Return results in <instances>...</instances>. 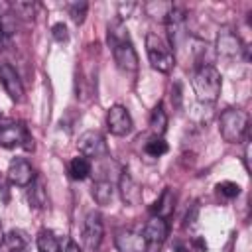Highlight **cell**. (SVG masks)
Segmentation results:
<instances>
[{"label": "cell", "instance_id": "1", "mask_svg": "<svg viewBox=\"0 0 252 252\" xmlns=\"http://www.w3.org/2000/svg\"><path fill=\"white\" fill-rule=\"evenodd\" d=\"M108 43L112 47V55L116 65L122 71H136L138 69V55L130 41L128 30L122 26V22H114L108 26Z\"/></svg>", "mask_w": 252, "mask_h": 252}, {"label": "cell", "instance_id": "2", "mask_svg": "<svg viewBox=\"0 0 252 252\" xmlns=\"http://www.w3.org/2000/svg\"><path fill=\"white\" fill-rule=\"evenodd\" d=\"M220 87H222L220 73L213 65H203L193 77V89L199 102H205V104L215 102L220 94Z\"/></svg>", "mask_w": 252, "mask_h": 252}, {"label": "cell", "instance_id": "3", "mask_svg": "<svg viewBox=\"0 0 252 252\" xmlns=\"http://www.w3.org/2000/svg\"><path fill=\"white\" fill-rule=\"evenodd\" d=\"M219 130L224 142L228 144L242 142L248 130V114L240 108H226L219 118Z\"/></svg>", "mask_w": 252, "mask_h": 252}, {"label": "cell", "instance_id": "4", "mask_svg": "<svg viewBox=\"0 0 252 252\" xmlns=\"http://www.w3.org/2000/svg\"><path fill=\"white\" fill-rule=\"evenodd\" d=\"M146 53H148L150 65L159 73H169L175 65V57H173L171 47L158 33L146 35Z\"/></svg>", "mask_w": 252, "mask_h": 252}, {"label": "cell", "instance_id": "5", "mask_svg": "<svg viewBox=\"0 0 252 252\" xmlns=\"http://www.w3.org/2000/svg\"><path fill=\"white\" fill-rule=\"evenodd\" d=\"M144 252H161V244L167 238V222L165 219L152 217L144 226Z\"/></svg>", "mask_w": 252, "mask_h": 252}, {"label": "cell", "instance_id": "6", "mask_svg": "<svg viewBox=\"0 0 252 252\" xmlns=\"http://www.w3.org/2000/svg\"><path fill=\"white\" fill-rule=\"evenodd\" d=\"M77 148L85 158H104L108 154V146L106 140L100 132L96 130H87L79 136L77 140Z\"/></svg>", "mask_w": 252, "mask_h": 252}, {"label": "cell", "instance_id": "7", "mask_svg": "<svg viewBox=\"0 0 252 252\" xmlns=\"http://www.w3.org/2000/svg\"><path fill=\"white\" fill-rule=\"evenodd\" d=\"M102 219L96 211H91L85 219V226H83V244L87 252H96L100 242H102Z\"/></svg>", "mask_w": 252, "mask_h": 252}, {"label": "cell", "instance_id": "8", "mask_svg": "<svg viewBox=\"0 0 252 252\" xmlns=\"http://www.w3.org/2000/svg\"><path fill=\"white\" fill-rule=\"evenodd\" d=\"M106 126H108L110 134H114V136H126L132 130L134 122H132L130 112L122 104H112L108 108V114H106Z\"/></svg>", "mask_w": 252, "mask_h": 252}, {"label": "cell", "instance_id": "9", "mask_svg": "<svg viewBox=\"0 0 252 252\" xmlns=\"http://www.w3.org/2000/svg\"><path fill=\"white\" fill-rule=\"evenodd\" d=\"M28 142H33L28 134V130L20 124H8V126H2L0 128V146L2 148H18V146H24V148H33L30 146Z\"/></svg>", "mask_w": 252, "mask_h": 252}, {"label": "cell", "instance_id": "10", "mask_svg": "<svg viewBox=\"0 0 252 252\" xmlns=\"http://www.w3.org/2000/svg\"><path fill=\"white\" fill-rule=\"evenodd\" d=\"M8 179L12 185H18V187H28L33 179H35V173H33V167L30 165L28 159L24 158H16L10 161L8 165Z\"/></svg>", "mask_w": 252, "mask_h": 252}, {"label": "cell", "instance_id": "11", "mask_svg": "<svg viewBox=\"0 0 252 252\" xmlns=\"http://www.w3.org/2000/svg\"><path fill=\"white\" fill-rule=\"evenodd\" d=\"M0 85L4 87L6 94L20 102L24 98V87H22V81L18 77V73L8 65V63H0Z\"/></svg>", "mask_w": 252, "mask_h": 252}, {"label": "cell", "instance_id": "12", "mask_svg": "<svg viewBox=\"0 0 252 252\" xmlns=\"http://www.w3.org/2000/svg\"><path fill=\"white\" fill-rule=\"evenodd\" d=\"M118 191H120V197L126 205L134 207V205H140L142 201V187L138 185V181L128 173V171H122L120 179H118Z\"/></svg>", "mask_w": 252, "mask_h": 252}, {"label": "cell", "instance_id": "13", "mask_svg": "<svg viewBox=\"0 0 252 252\" xmlns=\"http://www.w3.org/2000/svg\"><path fill=\"white\" fill-rule=\"evenodd\" d=\"M114 244L118 252H144V236L140 232H134L130 228H122L116 232Z\"/></svg>", "mask_w": 252, "mask_h": 252}, {"label": "cell", "instance_id": "14", "mask_svg": "<svg viewBox=\"0 0 252 252\" xmlns=\"http://www.w3.org/2000/svg\"><path fill=\"white\" fill-rule=\"evenodd\" d=\"M217 51L224 57H238L244 51L240 37L232 32H220L217 37Z\"/></svg>", "mask_w": 252, "mask_h": 252}, {"label": "cell", "instance_id": "15", "mask_svg": "<svg viewBox=\"0 0 252 252\" xmlns=\"http://www.w3.org/2000/svg\"><path fill=\"white\" fill-rule=\"evenodd\" d=\"M173 201H175V197H173V191L169 189V187H165L163 189V193L159 195V199L152 205V213H154V217H159V219H167L169 215H171V211H173Z\"/></svg>", "mask_w": 252, "mask_h": 252}, {"label": "cell", "instance_id": "16", "mask_svg": "<svg viewBox=\"0 0 252 252\" xmlns=\"http://www.w3.org/2000/svg\"><path fill=\"white\" fill-rule=\"evenodd\" d=\"M91 169H93L91 159L85 158V156H77V158H73L71 163H69V173H71V177H73V179H79V181L87 179L89 173H91Z\"/></svg>", "mask_w": 252, "mask_h": 252}, {"label": "cell", "instance_id": "17", "mask_svg": "<svg viewBox=\"0 0 252 252\" xmlns=\"http://www.w3.org/2000/svg\"><path fill=\"white\" fill-rule=\"evenodd\" d=\"M112 195H114V189L108 179H98L96 183H93V199L98 205H108L112 201Z\"/></svg>", "mask_w": 252, "mask_h": 252}, {"label": "cell", "instance_id": "18", "mask_svg": "<svg viewBox=\"0 0 252 252\" xmlns=\"http://www.w3.org/2000/svg\"><path fill=\"white\" fill-rule=\"evenodd\" d=\"M35 244H37V252H61L59 240L55 238V234L51 230H45V228L39 230Z\"/></svg>", "mask_w": 252, "mask_h": 252}, {"label": "cell", "instance_id": "19", "mask_svg": "<svg viewBox=\"0 0 252 252\" xmlns=\"http://www.w3.org/2000/svg\"><path fill=\"white\" fill-rule=\"evenodd\" d=\"M6 246H8V252H28V236L22 232V230H10L4 238Z\"/></svg>", "mask_w": 252, "mask_h": 252}, {"label": "cell", "instance_id": "20", "mask_svg": "<svg viewBox=\"0 0 252 252\" xmlns=\"http://www.w3.org/2000/svg\"><path fill=\"white\" fill-rule=\"evenodd\" d=\"M150 128L156 136H161L167 128V114L163 110V104H158L150 114Z\"/></svg>", "mask_w": 252, "mask_h": 252}, {"label": "cell", "instance_id": "21", "mask_svg": "<svg viewBox=\"0 0 252 252\" xmlns=\"http://www.w3.org/2000/svg\"><path fill=\"white\" fill-rule=\"evenodd\" d=\"M171 8H173V2H156V0H154V2H148V4L144 6V10H146L148 16L158 18V20H161V22H165V18L169 16Z\"/></svg>", "mask_w": 252, "mask_h": 252}, {"label": "cell", "instance_id": "22", "mask_svg": "<svg viewBox=\"0 0 252 252\" xmlns=\"http://www.w3.org/2000/svg\"><path fill=\"white\" fill-rule=\"evenodd\" d=\"M144 152H146L148 156H152V158H159V156H163V154L167 152V142H165L161 136H154L152 140L146 142Z\"/></svg>", "mask_w": 252, "mask_h": 252}, {"label": "cell", "instance_id": "23", "mask_svg": "<svg viewBox=\"0 0 252 252\" xmlns=\"http://www.w3.org/2000/svg\"><path fill=\"white\" fill-rule=\"evenodd\" d=\"M30 203L35 207V209H41L45 205V189H43V183L39 179H33L30 183Z\"/></svg>", "mask_w": 252, "mask_h": 252}, {"label": "cell", "instance_id": "24", "mask_svg": "<svg viewBox=\"0 0 252 252\" xmlns=\"http://www.w3.org/2000/svg\"><path fill=\"white\" fill-rule=\"evenodd\" d=\"M87 10H89V4H87V2H73V4H69V16H71V20H73L77 26L85 22Z\"/></svg>", "mask_w": 252, "mask_h": 252}, {"label": "cell", "instance_id": "25", "mask_svg": "<svg viewBox=\"0 0 252 252\" xmlns=\"http://www.w3.org/2000/svg\"><path fill=\"white\" fill-rule=\"evenodd\" d=\"M217 191H219L222 197H226V199H234V197L240 195V185L234 183V181H222V183L217 185Z\"/></svg>", "mask_w": 252, "mask_h": 252}, {"label": "cell", "instance_id": "26", "mask_svg": "<svg viewBox=\"0 0 252 252\" xmlns=\"http://www.w3.org/2000/svg\"><path fill=\"white\" fill-rule=\"evenodd\" d=\"M14 12H18V14L24 16V18H33V14H35V4H32V2H16V4H14Z\"/></svg>", "mask_w": 252, "mask_h": 252}, {"label": "cell", "instance_id": "27", "mask_svg": "<svg viewBox=\"0 0 252 252\" xmlns=\"http://www.w3.org/2000/svg\"><path fill=\"white\" fill-rule=\"evenodd\" d=\"M51 35H53V39H55V41H59V43L67 41V39H69V33H67V26H65L63 22H57V24H53V28H51Z\"/></svg>", "mask_w": 252, "mask_h": 252}, {"label": "cell", "instance_id": "28", "mask_svg": "<svg viewBox=\"0 0 252 252\" xmlns=\"http://www.w3.org/2000/svg\"><path fill=\"white\" fill-rule=\"evenodd\" d=\"M134 8H136V2H120L118 4V16H120V20L130 18V14L134 12Z\"/></svg>", "mask_w": 252, "mask_h": 252}, {"label": "cell", "instance_id": "29", "mask_svg": "<svg viewBox=\"0 0 252 252\" xmlns=\"http://www.w3.org/2000/svg\"><path fill=\"white\" fill-rule=\"evenodd\" d=\"M171 100L175 102L177 108L181 106V85H179V83H175L173 89H171Z\"/></svg>", "mask_w": 252, "mask_h": 252}, {"label": "cell", "instance_id": "30", "mask_svg": "<svg viewBox=\"0 0 252 252\" xmlns=\"http://www.w3.org/2000/svg\"><path fill=\"white\" fill-rule=\"evenodd\" d=\"M61 252H83V250L79 248V244H77V242H73V240H67Z\"/></svg>", "mask_w": 252, "mask_h": 252}, {"label": "cell", "instance_id": "31", "mask_svg": "<svg viewBox=\"0 0 252 252\" xmlns=\"http://www.w3.org/2000/svg\"><path fill=\"white\" fill-rule=\"evenodd\" d=\"M244 165L246 169H250V146L246 144V150H244Z\"/></svg>", "mask_w": 252, "mask_h": 252}, {"label": "cell", "instance_id": "32", "mask_svg": "<svg viewBox=\"0 0 252 252\" xmlns=\"http://www.w3.org/2000/svg\"><path fill=\"white\" fill-rule=\"evenodd\" d=\"M193 242H195V246H197V248H199L201 252H205V250H207V242H205L203 238H195Z\"/></svg>", "mask_w": 252, "mask_h": 252}, {"label": "cell", "instance_id": "33", "mask_svg": "<svg viewBox=\"0 0 252 252\" xmlns=\"http://www.w3.org/2000/svg\"><path fill=\"white\" fill-rule=\"evenodd\" d=\"M175 250H177V252H189V248H187L185 244H181V242L175 244Z\"/></svg>", "mask_w": 252, "mask_h": 252}, {"label": "cell", "instance_id": "34", "mask_svg": "<svg viewBox=\"0 0 252 252\" xmlns=\"http://www.w3.org/2000/svg\"><path fill=\"white\" fill-rule=\"evenodd\" d=\"M4 37H6V33H4V30H2V18H0V45L4 43Z\"/></svg>", "mask_w": 252, "mask_h": 252}, {"label": "cell", "instance_id": "35", "mask_svg": "<svg viewBox=\"0 0 252 252\" xmlns=\"http://www.w3.org/2000/svg\"><path fill=\"white\" fill-rule=\"evenodd\" d=\"M4 238H6V236H4V230H2V226H0V244L4 242Z\"/></svg>", "mask_w": 252, "mask_h": 252}]
</instances>
